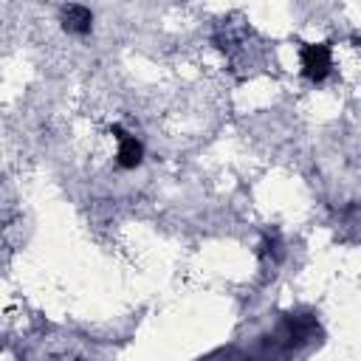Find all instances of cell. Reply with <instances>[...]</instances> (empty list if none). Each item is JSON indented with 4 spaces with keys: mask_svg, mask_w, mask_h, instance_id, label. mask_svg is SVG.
Masks as SVG:
<instances>
[{
    "mask_svg": "<svg viewBox=\"0 0 361 361\" xmlns=\"http://www.w3.org/2000/svg\"><path fill=\"white\" fill-rule=\"evenodd\" d=\"M302 68L310 79H324L330 71V48L327 45H307L302 51Z\"/></svg>",
    "mask_w": 361,
    "mask_h": 361,
    "instance_id": "1",
    "label": "cell"
},
{
    "mask_svg": "<svg viewBox=\"0 0 361 361\" xmlns=\"http://www.w3.org/2000/svg\"><path fill=\"white\" fill-rule=\"evenodd\" d=\"M116 133H118V166H124V169H133V166H138L141 164V155H144V147L133 138V135H127V133H121L118 127H116Z\"/></svg>",
    "mask_w": 361,
    "mask_h": 361,
    "instance_id": "2",
    "label": "cell"
},
{
    "mask_svg": "<svg viewBox=\"0 0 361 361\" xmlns=\"http://www.w3.org/2000/svg\"><path fill=\"white\" fill-rule=\"evenodd\" d=\"M62 25L68 31H73V34H87L93 28V14L85 6H68L62 11Z\"/></svg>",
    "mask_w": 361,
    "mask_h": 361,
    "instance_id": "3",
    "label": "cell"
}]
</instances>
